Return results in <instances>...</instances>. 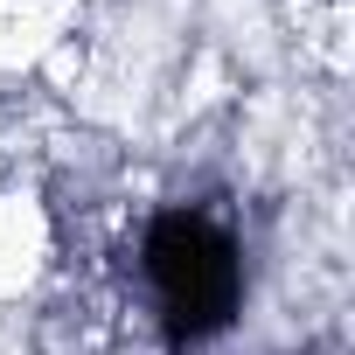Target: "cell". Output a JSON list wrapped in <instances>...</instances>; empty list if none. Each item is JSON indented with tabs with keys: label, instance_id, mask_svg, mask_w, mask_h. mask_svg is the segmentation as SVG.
I'll list each match as a JSON object with an SVG mask.
<instances>
[{
	"label": "cell",
	"instance_id": "obj_1",
	"mask_svg": "<svg viewBox=\"0 0 355 355\" xmlns=\"http://www.w3.org/2000/svg\"><path fill=\"white\" fill-rule=\"evenodd\" d=\"M153 286H160V313L182 334H209V327H223V313L237 300V258L209 223L174 216L153 230Z\"/></svg>",
	"mask_w": 355,
	"mask_h": 355
}]
</instances>
